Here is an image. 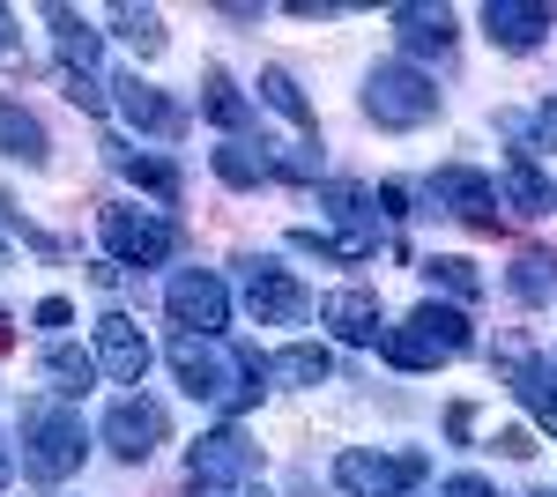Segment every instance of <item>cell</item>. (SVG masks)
Returning <instances> with one entry per match:
<instances>
[{
  "label": "cell",
  "mask_w": 557,
  "mask_h": 497,
  "mask_svg": "<svg viewBox=\"0 0 557 497\" xmlns=\"http://www.w3.org/2000/svg\"><path fill=\"white\" fill-rule=\"evenodd\" d=\"M172 372H178V386H186L194 401L238 415V409H253V401H260L268 364H260L253 349H231L223 334H178V341H172Z\"/></svg>",
  "instance_id": "6da1fadb"
},
{
  "label": "cell",
  "mask_w": 557,
  "mask_h": 497,
  "mask_svg": "<svg viewBox=\"0 0 557 497\" xmlns=\"http://www.w3.org/2000/svg\"><path fill=\"white\" fill-rule=\"evenodd\" d=\"M83 453H89V438H83V415L75 409H60V401H23V475L30 483H67L75 468H83Z\"/></svg>",
  "instance_id": "7a4b0ae2"
},
{
  "label": "cell",
  "mask_w": 557,
  "mask_h": 497,
  "mask_svg": "<svg viewBox=\"0 0 557 497\" xmlns=\"http://www.w3.org/2000/svg\"><path fill=\"white\" fill-rule=\"evenodd\" d=\"M469 341H475V334H469V312H461V305H438V297H431V305H417V312H409L401 327L386 334L380 349H386V364H394V372H431V364L461 357Z\"/></svg>",
  "instance_id": "3957f363"
},
{
  "label": "cell",
  "mask_w": 557,
  "mask_h": 497,
  "mask_svg": "<svg viewBox=\"0 0 557 497\" xmlns=\"http://www.w3.org/2000/svg\"><path fill=\"white\" fill-rule=\"evenodd\" d=\"M186 475H194V490H201V497H268V490H260V446L238 431V423L201 431L194 453H186Z\"/></svg>",
  "instance_id": "277c9868"
},
{
  "label": "cell",
  "mask_w": 557,
  "mask_h": 497,
  "mask_svg": "<svg viewBox=\"0 0 557 497\" xmlns=\"http://www.w3.org/2000/svg\"><path fill=\"white\" fill-rule=\"evenodd\" d=\"M364 120L372 126H424V120H438V83L431 75H417L409 60H386V67H372L364 75Z\"/></svg>",
  "instance_id": "5b68a950"
},
{
  "label": "cell",
  "mask_w": 557,
  "mask_h": 497,
  "mask_svg": "<svg viewBox=\"0 0 557 497\" xmlns=\"http://www.w3.org/2000/svg\"><path fill=\"white\" fill-rule=\"evenodd\" d=\"M97 231H104V252L120 268H157V260L178 252V223H164V215H149V208H134V201L97 208Z\"/></svg>",
  "instance_id": "8992f818"
},
{
  "label": "cell",
  "mask_w": 557,
  "mask_h": 497,
  "mask_svg": "<svg viewBox=\"0 0 557 497\" xmlns=\"http://www.w3.org/2000/svg\"><path fill=\"white\" fill-rule=\"evenodd\" d=\"M431 475L424 453H372V446H349L343 460H335V490L343 497H401L417 490Z\"/></svg>",
  "instance_id": "52a82bcc"
},
{
  "label": "cell",
  "mask_w": 557,
  "mask_h": 497,
  "mask_svg": "<svg viewBox=\"0 0 557 497\" xmlns=\"http://www.w3.org/2000/svg\"><path fill=\"white\" fill-rule=\"evenodd\" d=\"M246 268V312H253L260 327H298L305 312H312V297H305V283L283 268V260H268V252H253V260H238Z\"/></svg>",
  "instance_id": "ba28073f"
},
{
  "label": "cell",
  "mask_w": 557,
  "mask_h": 497,
  "mask_svg": "<svg viewBox=\"0 0 557 497\" xmlns=\"http://www.w3.org/2000/svg\"><path fill=\"white\" fill-rule=\"evenodd\" d=\"M164 438H172V415L157 409L149 394H120L104 409V446H112V460H127V468H141Z\"/></svg>",
  "instance_id": "9c48e42d"
},
{
  "label": "cell",
  "mask_w": 557,
  "mask_h": 497,
  "mask_svg": "<svg viewBox=\"0 0 557 497\" xmlns=\"http://www.w3.org/2000/svg\"><path fill=\"white\" fill-rule=\"evenodd\" d=\"M164 305H172L178 334H223V327H231V290H223V275H209V268H186V275H172Z\"/></svg>",
  "instance_id": "30bf717a"
},
{
  "label": "cell",
  "mask_w": 557,
  "mask_h": 497,
  "mask_svg": "<svg viewBox=\"0 0 557 497\" xmlns=\"http://www.w3.org/2000/svg\"><path fill=\"white\" fill-rule=\"evenodd\" d=\"M431 201L454 208L461 223H483V231H498V178H483V171H469V164L431 171Z\"/></svg>",
  "instance_id": "8fae6325"
},
{
  "label": "cell",
  "mask_w": 557,
  "mask_h": 497,
  "mask_svg": "<svg viewBox=\"0 0 557 497\" xmlns=\"http://www.w3.org/2000/svg\"><path fill=\"white\" fill-rule=\"evenodd\" d=\"M498 364H506V378H513L520 409L535 415L543 431H557V364H550V357H528L520 341H506V349H498Z\"/></svg>",
  "instance_id": "7c38bea8"
},
{
  "label": "cell",
  "mask_w": 557,
  "mask_h": 497,
  "mask_svg": "<svg viewBox=\"0 0 557 497\" xmlns=\"http://www.w3.org/2000/svg\"><path fill=\"white\" fill-rule=\"evenodd\" d=\"M320 327H335L357 349H380L386 341V320H380V297L372 290H327L320 297Z\"/></svg>",
  "instance_id": "4fadbf2b"
},
{
  "label": "cell",
  "mask_w": 557,
  "mask_h": 497,
  "mask_svg": "<svg viewBox=\"0 0 557 497\" xmlns=\"http://www.w3.org/2000/svg\"><path fill=\"white\" fill-rule=\"evenodd\" d=\"M112 89H120V112H127V126H141L149 141H178V134H186V112H178L164 89H149L141 75H120Z\"/></svg>",
  "instance_id": "5bb4252c"
},
{
  "label": "cell",
  "mask_w": 557,
  "mask_h": 497,
  "mask_svg": "<svg viewBox=\"0 0 557 497\" xmlns=\"http://www.w3.org/2000/svg\"><path fill=\"white\" fill-rule=\"evenodd\" d=\"M97 364L120 378V386H141V372H149V341H141V327H134L127 312H104V320H97Z\"/></svg>",
  "instance_id": "9a60e30c"
},
{
  "label": "cell",
  "mask_w": 557,
  "mask_h": 497,
  "mask_svg": "<svg viewBox=\"0 0 557 497\" xmlns=\"http://www.w3.org/2000/svg\"><path fill=\"white\" fill-rule=\"evenodd\" d=\"M550 23H557L550 8H528V0H491L483 8V30H491V45H506V52H535Z\"/></svg>",
  "instance_id": "2e32d148"
},
{
  "label": "cell",
  "mask_w": 557,
  "mask_h": 497,
  "mask_svg": "<svg viewBox=\"0 0 557 497\" xmlns=\"http://www.w3.org/2000/svg\"><path fill=\"white\" fill-rule=\"evenodd\" d=\"M386 23H394V38L409 45V52H446L454 45V15L446 8H424V0H401Z\"/></svg>",
  "instance_id": "e0dca14e"
},
{
  "label": "cell",
  "mask_w": 557,
  "mask_h": 497,
  "mask_svg": "<svg viewBox=\"0 0 557 497\" xmlns=\"http://www.w3.org/2000/svg\"><path fill=\"white\" fill-rule=\"evenodd\" d=\"M260 104H275V112H283V120L298 126L312 149H320V112L305 104V89H298V75H290V67H268V75H260Z\"/></svg>",
  "instance_id": "ac0fdd59"
},
{
  "label": "cell",
  "mask_w": 557,
  "mask_h": 497,
  "mask_svg": "<svg viewBox=\"0 0 557 497\" xmlns=\"http://www.w3.org/2000/svg\"><path fill=\"white\" fill-rule=\"evenodd\" d=\"M38 378L52 386V394H67V401H75V394L97 386V357H83L75 341H52V349L38 357Z\"/></svg>",
  "instance_id": "d6986e66"
},
{
  "label": "cell",
  "mask_w": 557,
  "mask_h": 497,
  "mask_svg": "<svg viewBox=\"0 0 557 497\" xmlns=\"http://www.w3.org/2000/svg\"><path fill=\"white\" fill-rule=\"evenodd\" d=\"M201 112H209L231 141H246V126H253V104L238 97V83H231L223 67H209V75H201Z\"/></svg>",
  "instance_id": "ffe728a7"
},
{
  "label": "cell",
  "mask_w": 557,
  "mask_h": 497,
  "mask_svg": "<svg viewBox=\"0 0 557 497\" xmlns=\"http://www.w3.org/2000/svg\"><path fill=\"white\" fill-rule=\"evenodd\" d=\"M498 201H513V215H550L557 194H550V178L535 171V157H513L506 178H498Z\"/></svg>",
  "instance_id": "44dd1931"
},
{
  "label": "cell",
  "mask_w": 557,
  "mask_h": 497,
  "mask_svg": "<svg viewBox=\"0 0 557 497\" xmlns=\"http://www.w3.org/2000/svg\"><path fill=\"white\" fill-rule=\"evenodd\" d=\"M45 23H52V38H60V67H83V75H97V52H104V38L89 30L75 8H45Z\"/></svg>",
  "instance_id": "7402d4cb"
},
{
  "label": "cell",
  "mask_w": 557,
  "mask_h": 497,
  "mask_svg": "<svg viewBox=\"0 0 557 497\" xmlns=\"http://www.w3.org/2000/svg\"><path fill=\"white\" fill-rule=\"evenodd\" d=\"M0 157H15V164H45V126L23 112V104H8L0 97Z\"/></svg>",
  "instance_id": "603a6c76"
},
{
  "label": "cell",
  "mask_w": 557,
  "mask_h": 497,
  "mask_svg": "<svg viewBox=\"0 0 557 497\" xmlns=\"http://www.w3.org/2000/svg\"><path fill=\"white\" fill-rule=\"evenodd\" d=\"M290 246L298 252H320V260H349V268H364L380 238H364V231H290Z\"/></svg>",
  "instance_id": "cb8c5ba5"
},
{
  "label": "cell",
  "mask_w": 557,
  "mask_h": 497,
  "mask_svg": "<svg viewBox=\"0 0 557 497\" xmlns=\"http://www.w3.org/2000/svg\"><path fill=\"white\" fill-rule=\"evenodd\" d=\"M215 178H223V186H268L275 164H268L260 141H223V149H215Z\"/></svg>",
  "instance_id": "d4e9b609"
},
{
  "label": "cell",
  "mask_w": 557,
  "mask_h": 497,
  "mask_svg": "<svg viewBox=\"0 0 557 497\" xmlns=\"http://www.w3.org/2000/svg\"><path fill=\"white\" fill-rule=\"evenodd\" d=\"M112 171H127L134 186H149L157 201H178V171L164 164V157H141V149H127V141H112Z\"/></svg>",
  "instance_id": "484cf974"
},
{
  "label": "cell",
  "mask_w": 557,
  "mask_h": 497,
  "mask_svg": "<svg viewBox=\"0 0 557 497\" xmlns=\"http://www.w3.org/2000/svg\"><path fill=\"white\" fill-rule=\"evenodd\" d=\"M327 372H335V357H327V349H312V341L283 349V357H268V378H275V386H320Z\"/></svg>",
  "instance_id": "4316f807"
},
{
  "label": "cell",
  "mask_w": 557,
  "mask_h": 497,
  "mask_svg": "<svg viewBox=\"0 0 557 497\" xmlns=\"http://www.w3.org/2000/svg\"><path fill=\"white\" fill-rule=\"evenodd\" d=\"M112 23H120V38H127L141 60L164 52V15H157V8H112Z\"/></svg>",
  "instance_id": "83f0119b"
},
{
  "label": "cell",
  "mask_w": 557,
  "mask_h": 497,
  "mask_svg": "<svg viewBox=\"0 0 557 497\" xmlns=\"http://www.w3.org/2000/svg\"><path fill=\"white\" fill-rule=\"evenodd\" d=\"M513 297H528V305L557 297V260H550V252H520V260H513Z\"/></svg>",
  "instance_id": "f1b7e54d"
},
{
  "label": "cell",
  "mask_w": 557,
  "mask_h": 497,
  "mask_svg": "<svg viewBox=\"0 0 557 497\" xmlns=\"http://www.w3.org/2000/svg\"><path fill=\"white\" fill-rule=\"evenodd\" d=\"M424 275H431V283H446L454 297H475V290H483V283H475V268L461 260V252H431V260H424Z\"/></svg>",
  "instance_id": "f546056e"
},
{
  "label": "cell",
  "mask_w": 557,
  "mask_h": 497,
  "mask_svg": "<svg viewBox=\"0 0 557 497\" xmlns=\"http://www.w3.org/2000/svg\"><path fill=\"white\" fill-rule=\"evenodd\" d=\"M60 89H67V104L104 112V83H97V75H83V67H60Z\"/></svg>",
  "instance_id": "4dcf8cb0"
},
{
  "label": "cell",
  "mask_w": 557,
  "mask_h": 497,
  "mask_svg": "<svg viewBox=\"0 0 557 497\" xmlns=\"http://www.w3.org/2000/svg\"><path fill=\"white\" fill-rule=\"evenodd\" d=\"M0 67H30V45H23V30H15L8 8H0Z\"/></svg>",
  "instance_id": "1f68e13d"
},
{
  "label": "cell",
  "mask_w": 557,
  "mask_h": 497,
  "mask_svg": "<svg viewBox=\"0 0 557 497\" xmlns=\"http://www.w3.org/2000/svg\"><path fill=\"white\" fill-rule=\"evenodd\" d=\"M438 497H498V490H491L483 475H446V483H438Z\"/></svg>",
  "instance_id": "d6a6232c"
},
{
  "label": "cell",
  "mask_w": 557,
  "mask_h": 497,
  "mask_svg": "<svg viewBox=\"0 0 557 497\" xmlns=\"http://www.w3.org/2000/svg\"><path fill=\"white\" fill-rule=\"evenodd\" d=\"M372 201H380V223H401V215H409V194H401V186H380Z\"/></svg>",
  "instance_id": "836d02e7"
},
{
  "label": "cell",
  "mask_w": 557,
  "mask_h": 497,
  "mask_svg": "<svg viewBox=\"0 0 557 497\" xmlns=\"http://www.w3.org/2000/svg\"><path fill=\"white\" fill-rule=\"evenodd\" d=\"M491 446H498V453H506V460H528V453H535V438H528V431H498Z\"/></svg>",
  "instance_id": "e575fe53"
},
{
  "label": "cell",
  "mask_w": 557,
  "mask_h": 497,
  "mask_svg": "<svg viewBox=\"0 0 557 497\" xmlns=\"http://www.w3.org/2000/svg\"><path fill=\"white\" fill-rule=\"evenodd\" d=\"M67 320H75L67 297H45V305H38V327H67Z\"/></svg>",
  "instance_id": "d590c367"
},
{
  "label": "cell",
  "mask_w": 557,
  "mask_h": 497,
  "mask_svg": "<svg viewBox=\"0 0 557 497\" xmlns=\"http://www.w3.org/2000/svg\"><path fill=\"white\" fill-rule=\"evenodd\" d=\"M446 431H454V438H469V431H475V409H469V401H454V409H446Z\"/></svg>",
  "instance_id": "8d00e7d4"
},
{
  "label": "cell",
  "mask_w": 557,
  "mask_h": 497,
  "mask_svg": "<svg viewBox=\"0 0 557 497\" xmlns=\"http://www.w3.org/2000/svg\"><path fill=\"white\" fill-rule=\"evenodd\" d=\"M8 475H15V453H8V438H0V490H8Z\"/></svg>",
  "instance_id": "74e56055"
},
{
  "label": "cell",
  "mask_w": 557,
  "mask_h": 497,
  "mask_svg": "<svg viewBox=\"0 0 557 497\" xmlns=\"http://www.w3.org/2000/svg\"><path fill=\"white\" fill-rule=\"evenodd\" d=\"M8 341H15V327H8V312H0V349H8Z\"/></svg>",
  "instance_id": "f35d334b"
},
{
  "label": "cell",
  "mask_w": 557,
  "mask_h": 497,
  "mask_svg": "<svg viewBox=\"0 0 557 497\" xmlns=\"http://www.w3.org/2000/svg\"><path fill=\"white\" fill-rule=\"evenodd\" d=\"M535 497H550V490H535Z\"/></svg>",
  "instance_id": "ab89813d"
},
{
  "label": "cell",
  "mask_w": 557,
  "mask_h": 497,
  "mask_svg": "<svg viewBox=\"0 0 557 497\" xmlns=\"http://www.w3.org/2000/svg\"><path fill=\"white\" fill-rule=\"evenodd\" d=\"M0 252H8V246H0Z\"/></svg>",
  "instance_id": "60d3db41"
}]
</instances>
